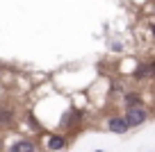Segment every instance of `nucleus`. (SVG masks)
Instances as JSON below:
<instances>
[{"mask_svg":"<svg viewBox=\"0 0 155 152\" xmlns=\"http://www.w3.org/2000/svg\"><path fill=\"white\" fill-rule=\"evenodd\" d=\"M135 105H141V98L137 93H128L126 95V107H135Z\"/></svg>","mask_w":155,"mask_h":152,"instance_id":"nucleus-5","label":"nucleus"},{"mask_svg":"<svg viewBox=\"0 0 155 152\" xmlns=\"http://www.w3.org/2000/svg\"><path fill=\"white\" fill-rule=\"evenodd\" d=\"M12 150H14V152H21V150H34V145H32L30 141H21V143H16Z\"/></svg>","mask_w":155,"mask_h":152,"instance_id":"nucleus-6","label":"nucleus"},{"mask_svg":"<svg viewBox=\"0 0 155 152\" xmlns=\"http://www.w3.org/2000/svg\"><path fill=\"white\" fill-rule=\"evenodd\" d=\"M146 118H148V114H146L144 107H139V105L128 107V111H126V123H128V127H137V125L146 123Z\"/></svg>","mask_w":155,"mask_h":152,"instance_id":"nucleus-1","label":"nucleus"},{"mask_svg":"<svg viewBox=\"0 0 155 152\" xmlns=\"http://www.w3.org/2000/svg\"><path fill=\"white\" fill-rule=\"evenodd\" d=\"M110 129H112L114 134H126V132H128L126 118H110Z\"/></svg>","mask_w":155,"mask_h":152,"instance_id":"nucleus-2","label":"nucleus"},{"mask_svg":"<svg viewBox=\"0 0 155 152\" xmlns=\"http://www.w3.org/2000/svg\"><path fill=\"white\" fill-rule=\"evenodd\" d=\"M148 75H150L148 64H141V66H137V71H135V77H137V80H144V77H148Z\"/></svg>","mask_w":155,"mask_h":152,"instance_id":"nucleus-4","label":"nucleus"},{"mask_svg":"<svg viewBox=\"0 0 155 152\" xmlns=\"http://www.w3.org/2000/svg\"><path fill=\"white\" fill-rule=\"evenodd\" d=\"M64 145H66V141H64L62 136H50L48 138V147L50 150H62Z\"/></svg>","mask_w":155,"mask_h":152,"instance_id":"nucleus-3","label":"nucleus"},{"mask_svg":"<svg viewBox=\"0 0 155 152\" xmlns=\"http://www.w3.org/2000/svg\"><path fill=\"white\" fill-rule=\"evenodd\" d=\"M2 120H7L5 125H12L9 120H12V111H7V109H0V123H2Z\"/></svg>","mask_w":155,"mask_h":152,"instance_id":"nucleus-7","label":"nucleus"},{"mask_svg":"<svg viewBox=\"0 0 155 152\" xmlns=\"http://www.w3.org/2000/svg\"><path fill=\"white\" fill-rule=\"evenodd\" d=\"M148 68H150V77H155V59L148 64Z\"/></svg>","mask_w":155,"mask_h":152,"instance_id":"nucleus-8","label":"nucleus"},{"mask_svg":"<svg viewBox=\"0 0 155 152\" xmlns=\"http://www.w3.org/2000/svg\"><path fill=\"white\" fill-rule=\"evenodd\" d=\"M153 36H155V25H153Z\"/></svg>","mask_w":155,"mask_h":152,"instance_id":"nucleus-9","label":"nucleus"}]
</instances>
